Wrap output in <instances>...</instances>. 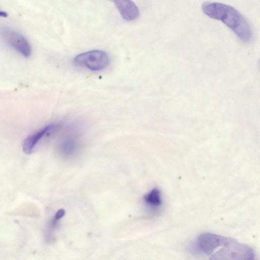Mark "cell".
I'll use <instances>...</instances> for the list:
<instances>
[{
  "instance_id": "1",
  "label": "cell",
  "mask_w": 260,
  "mask_h": 260,
  "mask_svg": "<svg viewBox=\"0 0 260 260\" xmlns=\"http://www.w3.org/2000/svg\"><path fill=\"white\" fill-rule=\"evenodd\" d=\"M202 10L208 17L223 22L243 42L251 40V26L244 16L233 7L221 3L206 2L202 4Z\"/></svg>"
},
{
  "instance_id": "4",
  "label": "cell",
  "mask_w": 260,
  "mask_h": 260,
  "mask_svg": "<svg viewBox=\"0 0 260 260\" xmlns=\"http://www.w3.org/2000/svg\"><path fill=\"white\" fill-rule=\"evenodd\" d=\"M0 38L9 47L25 58L32 53L30 44L20 32L6 26H0Z\"/></svg>"
},
{
  "instance_id": "8",
  "label": "cell",
  "mask_w": 260,
  "mask_h": 260,
  "mask_svg": "<svg viewBox=\"0 0 260 260\" xmlns=\"http://www.w3.org/2000/svg\"><path fill=\"white\" fill-rule=\"evenodd\" d=\"M79 145V140L77 135L74 133L69 134L61 140L58 149L63 156L70 157L77 153Z\"/></svg>"
},
{
  "instance_id": "2",
  "label": "cell",
  "mask_w": 260,
  "mask_h": 260,
  "mask_svg": "<svg viewBox=\"0 0 260 260\" xmlns=\"http://www.w3.org/2000/svg\"><path fill=\"white\" fill-rule=\"evenodd\" d=\"M73 62L76 67L86 68L92 71H99L108 66L110 58L105 51L93 50L76 55Z\"/></svg>"
},
{
  "instance_id": "5",
  "label": "cell",
  "mask_w": 260,
  "mask_h": 260,
  "mask_svg": "<svg viewBox=\"0 0 260 260\" xmlns=\"http://www.w3.org/2000/svg\"><path fill=\"white\" fill-rule=\"evenodd\" d=\"M237 241L231 238L210 233H204L198 238L199 248L204 253L210 254L219 247H225Z\"/></svg>"
},
{
  "instance_id": "11",
  "label": "cell",
  "mask_w": 260,
  "mask_h": 260,
  "mask_svg": "<svg viewBox=\"0 0 260 260\" xmlns=\"http://www.w3.org/2000/svg\"><path fill=\"white\" fill-rule=\"evenodd\" d=\"M8 16V13L4 11L0 10V17H6Z\"/></svg>"
},
{
  "instance_id": "7",
  "label": "cell",
  "mask_w": 260,
  "mask_h": 260,
  "mask_svg": "<svg viewBox=\"0 0 260 260\" xmlns=\"http://www.w3.org/2000/svg\"><path fill=\"white\" fill-rule=\"evenodd\" d=\"M114 3L124 20L132 21L139 17V9L134 2L129 0H118L114 1Z\"/></svg>"
},
{
  "instance_id": "3",
  "label": "cell",
  "mask_w": 260,
  "mask_h": 260,
  "mask_svg": "<svg viewBox=\"0 0 260 260\" xmlns=\"http://www.w3.org/2000/svg\"><path fill=\"white\" fill-rule=\"evenodd\" d=\"M209 260H256V257L250 246L236 241L214 253Z\"/></svg>"
},
{
  "instance_id": "10",
  "label": "cell",
  "mask_w": 260,
  "mask_h": 260,
  "mask_svg": "<svg viewBox=\"0 0 260 260\" xmlns=\"http://www.w3.org/2000/svg\"><path fill=\"white\" fill-rule=\"evenodd\" d=\"M65 214V211L63 209H59L55 214L54 217L58 220L61 219Z\"/></svg>"
},
{
  "instance_id": "6",
  "label": "cell",
  "mask_w": 260,
  "mask_h": 260,
  "mask_svg": "<svg viewBox=\"0 0 260 260\" xmlns=\"http://www.w3.org/2000/svg\"><path fill=\"white\" fill-rule=\"evenodd\" d=\"M59 124L53 123L47 125L38 132L27 136L23 141L22 149L27 154H31L39 141L49 132L55 129Z\"/></svg>"
},
{
  "instance_id": "9",
  "label": "cell",
  "mask_w": 260,
  "mask_h": 260,
  "mask_svg": "<svg viewBox=\"0 0 260 260\" xmlns=\"http://www.w3.org/2000/svg\"><path fill=\"white\" fill-rule=\"evenodd\" d=\"M145 203L149 206L157 208L161 204V194L157 188H153L144 196Z\"/></svg>"
}]
</instances>
